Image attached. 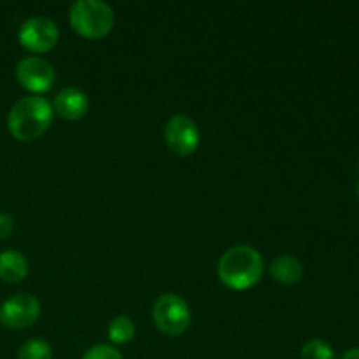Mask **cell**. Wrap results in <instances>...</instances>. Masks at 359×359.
Segmentation results:
<instances>
[{
	"mask_svg": "<svg viewBox=\"0 0 359 359\" xmlns=\"http://www.w3.org/2000/svg\"><path fill=\"white\" fill-rule=\"evenodd\" d=\"M53 123V105L39 95H30L13 105L7 116V128L20 142H32L49 130Z\"/></svg>",
	"mask_w": 359,
	"mask_h": 359,
	"instance_id": "6da1fadb",
	"label": "cell"
},
{
	"mask_svg": "<svg viewBox=\"0 0 359 359\" xmlns=\"http://www.w3.org/2000/svg\"><path fill=\"white\" fill-rule=\"evenodd\" d=\"M263 258L251 245L230 248L217 263L221 283L233 291H244L256 286L263 276Z\"/></svg>",
	"mask_w": 359,
	"mask_h": 359,
	"instance_id": "7a4b0ae2",
	"label": "cell"
},
{
	"mask_svg": "<svg viewBox=\"0 0 359 359\" xmlns=\"http://www.w3.org/2000/svg\"><path fill=\"white\" fill-rule=\"evenodd\" d=\"M70 27L84 39H102L114 27V11L102 0H77L70 7Z\"/></svg>",
	"mask_w": 359,
	"mask_h": 359,
	"instance_id": "3957f363",
	"label": "cell"
},
{
	"mask_svg": "<svg viewBox=\"0 0 359 359\" xmlns=\"http://www.w3.org/2000/svg\"><path fill=\"white\" fill-rule=\"evenodd\" d=\"M153 319L156 328L167 337H179L191 323V311L181 297L174 293L161 294L153 307Z\"/></svg>",
	"mask_w": 359,
	"mask_h": 359,
	"instance_id": "277c9868",
	"label": "cell"
},
{
	"mask_svg": "<svg viewBox=\"0 0 359 359\" xmlns=\"http://www.w3.org/2000/svg\"><path fill=\"white\" fill-rule=\"evenodd\" d=\"M165 142L177 156H191L200 146L198 125L189 116H172L165 125Z\"/></svg>",
	"mask_w": 359,
	"mask_h": 359,
	"instance_id": "5b68a950",
	"label": "cell"
},
{
	"mask_svg": "<svg viewBox=\"0 0 359 359\" xmlns=\"http://www.w3.org/2000/svg\"><path fill=\"white\" fill-rule=\"evenodd\" d=\"M20 44L32 53H48L58 44L60 30L56 23L49 18L34 16L28 18L20 28Z\"/></svg>",
	"mask_w": 359,
	"mask_h": 359,
	"instance_id": "8992f818",
	"label": "cell"
},
{
	"mask_svg": "<svg viewBox=\"0 0 359 359\" xmlns=\"http://www.w3.org/2000/svg\"><path fill=\"white\" fill-rule=\"evenodd\" d=\"M41 316V304L30 293H18L0 307V323L7 328H30Z\"/></svg>",
	"mask_w": 359,
	"mask_h": 359,
	"instance_id": "52a82bcc",
	"label": "cell"
},
{
	"mask_svg": "<svg viewBox=\"0 0 359 359\" xmlns=\"http://www.w3.org/2000/svg\"><path fill=\"white\" fill-rule=\"evenodd\" d=\"M16 79L25 90L32 93H44L51 90L56 81L55 67L44 58L39 56H28L23 58L16 67Z\"/></svg>",
	"mask_w": 359,
	"mask_h": 359,
	"instance_id": "ba28073f",
	"label": "cell"
},
{
	"mask_svg": "<svg viewBox=\"0 0 359 359\" xmlns=\"http://www.w3.org/2000/svg\"><path fill=\"white\" fill-rule=\"evenodd\" d=\"M53 109L60 118L77 121L86 116L88 109H90V98L79 88H65L55 97Z\"/></svg>",
	"mask_w": 359,
	"mask_h": 359,
	"instance_id": "9c48e42d",
	"label": "cell"
},
{
	"mask_svg": "<svg viewBox=\"0 0 359 359\" xmlns=\"http://www.w3.org/2000/svg\"><path fill=\"white\" fill-rule=\"evenodd\" d=\"M270 273L283 286H294L304 277V265L294 256H279L270 263Z\"/></svg>",
	"mask_w": 359,
	"mask_h": 359,
	"instance_id": "30bf717a",
	"label": "cell"
},
{
	"mask_svg": "<svg viewBox=\"0 0 359 359\" xmlns=\"http://www.w3.org/2000/svg\"><path fill=\"white\" fill-rule=\"evenodd\" d=\"M28 276V262L20 251H4L0 255V279L7 284H18Z\"/></svg>",
	"mask_w": 359,
	"mask_h": 359,
	"instance_id": "8fae6325",
	"label": "cell"
},
{
	"mask_svg": "<svg viewBox=\"0 0 359 359\" xmlns=\"http://www.w3.org/2000/svg\"><path fill=\"white\" fill-rule=\"evenodd\" d=\"M107 335L112 344H116V346H125V344L132 342L133 337H135V325L126 316H118L109 325Z\"/></svg>",
	"mask_w": 359,
	"mask_h": 359,
	"instance_id": "7c38bea8",
	"label": "cell"
},
{
	"mask_svg": "<svg viewBox=\"0 0 359 359\" xmlns=\"http://www.w3.org/2000/svg\"><path fill=\"white\" fill-rule=\"evenodd\" d=\"M18 359H53V349L46 340L32 339L21 346Z\"/></svg>",
	"mask_w": 359,
	"mask_h": 359,
	"instance_id": "4fadbf2b",
	"label": "cell"
},
{
	"mask_svg": "<svg viewBox=\"0 0 359 359\" xmlns=\"http://www.w3.org/2000/svg\"><path fill=\"white\" fill-rule=\"evenodd\" d=\"M302 359H335V353L325 340L314 339L302 347Z\"/></svg>",
	"mask_w": 359,
	"mask_h": 359,
	"instance_id": "5bb4252c",
	"label": "cell"
},
{
	"mask_svg": "<svg viewBox=\"0 0 359 359\" xmlns=\"http://www.w3.org/2000/svg\"><path fill=\"white\" fill-rule=\"evenodd\" d=\"M81 359H123V354L109 344H98L90 347Z\"/></svg>",
	"mask_w": 359,
	"mask_h": 359,
	"instance_id": "9a60e30c",
	"label": "cell"
},
{
	"mask_svg": "<svg viewBox=\"0 0 359 359\" xmlns=\"http://www.w3.org/2000/svg\"><path fill=\"white\" fill-rule=\"evenodd\" d=\"M14 231V219L6 212H0V241L9 238Z\"/></svg>",
	"mask_w": 359,
	"mask_h": 359,
	"instance_id": "2e32d148",
	"label": "cell"
},
{
	"mask_svg": "<svg viewBox=\"0 0 359 359\" xmlns=\"http://www.w3.org/2000/svg\"><path fill=\"white\" fill-rule=\"evenodd\" d=\"M342 359H359V347H354V349L347 351V353L342 356Z\"/></svg>",
	"mask_w": 359,
	"mask_h": 359,
	"instance_id": "e0dca14e",
	"label": "cell"
},
{
	"mask_svg": "<svg viewBox=\"0 0 359 359\" xmlns=\"http://www.w3.org/2000/svg\"><path fill=\"white\" fill-rule=\"evenodd\" d=\"M358 196H359V182H358Z\"/></svg>",
	"mask_w": 359,
	"mask_h": 359,
	"instance_id": "ac0fdd59",
	"label": "cell"
}]
</instances>
